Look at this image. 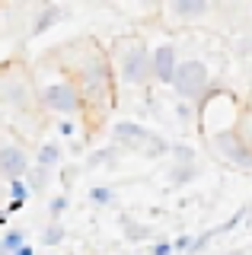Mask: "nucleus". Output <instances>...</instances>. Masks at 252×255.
<instances>
[{"label":"nucleus","instance_id":"f257e3e1","mask_svg":"<svg viewBox=\"0 0 252 255\" xmlns=\"http://www.w3.org/2000/svg\"><path fill=\"white\" fill-rule=\"evenodd\" d=\"M74 61H70V83L80 90V99H83V109H96V112H106L112 109L115 102V74H112V61L109 54L99 48V42L93 38H80L74 45Z\"/></svg>","mask_w":252,"mask_h":255},{"label":"nucleus","instance_id":"f03ea898","mask_svg":"<svg viewBox=\"0 0 252 255\" xmlns=\"http://www.w3.org/2000/svg\"><path fill=\"white\" fill-rule=\"evenodd\" d=\"M112 74L125 86H147L150 77V48L137 35H122L112 42Z\"/></svg>","mask_w":252,"mask_h":255},{"label":"nucleus","instance_id":"7ed1b4c3","mask_svg":"<svg viewBox=\"0 0 252 255\" xmlns=\"http://www.w3.org/2000/svg\"><path fill=\"white\" fill-rule=\"evenodd\" d=\"M112 140L118 147L131 150V153H140V156H166L169 153V140L160 137V134H153L150 128L137 125V122H115L112 125Z\"/></svg>","mask_w":252,"mask_h":255},{"label":"nucleus","instance_id":"20e7f679","mask_svg":"<svg viewBox=\"0 0 252 255\" xmlns=\"http://www.w3.org/2000/svg\"><path fill=\"white\" fill-rule=\"evenodd\" d=\"M172 90H176V96L185 99V102H201L204 96L211 93V70H208V64L198 61V58L179 61L176 77H172Z\"/></svg>","mask_w":252,"mask_h":255},{"label":"nucleus","instance_id":"39448f33","mask_svg":"<svg viewBox=\"0 0 252 255\" xmlns=\"http://www.w3.org/2000/svg\"><path fill=\"white\" fill-rule=\"evenodd\" d=\"M211 150H214V156L224 159L227 166L252 172V147L240 134V128H220V131H214L211 134Z\"/></svg>","mask_w":252,"mask_h":255},{"label":"nucleus","instance_id":"423d86ee","mask_svg":"<svg viewBox=\"0 0 252 255\" xmlns=\"http://www.w3.org/2000/svg\"><path fill=\"white\" fill-rule=\"evenodd\" d=\"M38 106L51 115H80L83 112V99H80V90H77L70 80H58V83H48L38 90Z\"/></svg>","mask_w":252,"mask_h":255},{"label":"nucleus","instance_id":"0eeeda50","mask_svg":"<svg viewBox=\"0 0 252 255\" xmlns=\"http://www.w3.org/2000/svg\"><path fill=\"white\" fill-rule=\"evenodd\" d=\"M179 67V54L172 45H156L150 48V77L163 86H172V77H176Z\"/></svg>","mask_w":252,"mask_h":255},{"label":"nucleus","instance_id":"6e6552de","mask_svg":"<svg viewBox=\"0 0 252 255\" xmlns=\"http://www.w3.org/2000/svg\"><path fill=\"white\" fill-rule=\"evenodd\" d=\"M29 172V153L16 143H6V147H0V175H3L6 182L13 179H22V175Z\"/></svg>","mask_w":252,"mask_h":255},{"label":"nucleus","instance_id":"1a4fd4ad","mask_svg":"<svg viewBox=\"0 0 252 255\" xmlns=\"http://www.w3.org/2000/svg\"><path fill=\"white\" fill-rule=\"evenodd\" d=\"M0 99L10 102V106H26V99H29L26 77H13L10 70H0Z\"/></svg>","mask_w":252,"mask_h":255},{"label":"nucleus","instance_id":"9d476101","mask_svg":"<svg viewBox=\"0 0 252 255\" xmlns=\"http://www.w3.org/2000/svg\"><path fill=\"white\" fill-rule=\"evenodd\" d=\"M211 10L208 0H172L169 3V13L179 16V19H198V16H204Z\"/></svg>","mask_w":252,"mask_h":255},{"label":"nucleus","instance_id":"9b49d317","mask_svg":"<svg viewBox=\"0 0 252 255\" xmlns=\"http://www.w3.org/2000/svg\"><path fill=\"white\" fill-rule=\"evenodd\" d=\"M64 16V10H61L58 3H48V6H42V13L35 16V26H32V35H45L51 26H58V19Z\"/></svg>","mask_w":252,"mask_h":255},{"label":"nucleus","instance_id":"f8f14e48","mask_svg":"<svg viewBox=\"0 0 252 255\" xmlns=\"http://www.w3.org/2000/svg\"><path fill=\"white\" fill-rule=\"evenodd\" d=\"M61 159H64V156H61V147H58V143H54V140H48V143H42V147H38V153H35V166H42V169H58V166H61Z\"/></svg>","mask_w":252,"mask_h":255},{"label":"nucleus","instance_id":"ddd939ff","mask_svg":"<svg viewBox=\"0 0 252 255\" xmlns=\"http://www.w3.org/2000/svg\"><path fill=\"white\" fill-rule=\"evenodd\" d=\"M22 246H26V233H22V230H6V233L0 236V249H3V255H16Z\"/></svg>","mask_w":252,"mask_h":255},{"label":"nucleus","instance_id":"4468645a","mask_svg":"<svg viewBox=\"0 0 252 255\" xmlns=\"http://www.w3.org/2000/svg\"><path fill=\"white\" fill-rule=\"evenodd\" d=\"M29 179H26V185L29 191H45L48 188V182H51V169H42V166H29Z\"/></svg>","mask_w":252,"mask_h":255},{"label":"nucleus","instance_id":"2eb2a0df","mask_svg":"<svg viewBox=\"0 0 252 255\" xmlns=\"http://www.w3.org/2000/svg\"><path fill=\"white\" fill-rule=\"evenodd\" d=\"M172 153V166H195V150L185 147V143H169Z\"/></svg>","mask_w":252,"mask_h":255},{"label":"nucleus","instance_id":"dca6fc26","mask_svg":"<svg viewBox=\"0 0 252 255\" xmlns=\"http://www.w3.org/2000/svg\"><path fill=\"white\" fill-rule=\"evenodd\" d=\"M64 236H67V230H64V223H48L45 227V233H42V246H61L64 243Z\"/></svg>","mask_w":252,"mask_h":255},{"label":"nucleus","instance_id":"f3484780","mask_svg":"<svg viewBox=\"0 0 252 255\" xmlns=\"http://www.w3.org/2000/svg\"><path fill=\"white\" fill-rule=\"evenodd\" d=\"M198 175V166H172L169 169V182L172 185H188Z\"/></svg>","mask_w":252,"mask_h":255},{"label":"nucleus","instance_id":"a211bd4d","mask_svg":"<svg viewBox=\"0 0 252 255\" xmlns=\"http://www.w3.org/2000/svg\"><path fill=\"white\" fill-rule=\"evenodd\" d=\"M90 201L99 204V207H109V204H115V191L109 185H93L90 188Z\"/></svg>","mask_w":252,"mask_h":255},{"label":"nucleus","instance_id":"6ab92c4d","mask_svg":"<svg viewBox=\"0 0 252 255\" xmlns=\"http://www.w3.org/2000/svg\"><path fill=\"white\" fill-rule=\"evenodd\" d=\"M125 239L128 243H144V239H153V230L144 227V223H128L125 227Z\"/></svg>","mask_w":252,"mask_h":255},{"label":"nucleus","instance_id":"aec40b11","mask_svg":"<svg viewBox=\"0 0 252 255\" xmlns=\"http://www.w3.org/2000/svg\"><path fill=\"white\" fill-rule=\"evenodd\" d=\"M246 214H249V207L243 204L240 211L233 214V217H227L224 223H217V227H214V230H217V236H224V233H230V230H236V227H240V223H243V217H246Z\"/></svg>","mask_w":252,"mask_h":255},{"label":"nucleus","instance_id":"412c9836","mask_svg":"<svg viewBox=\"0 0 252 255\" xmlns=\"http://www.w3.org/2000/svg\"><path fill=\"white\" fill-rule=\"evenodd\" d=\"M211 239H217V230H214V227L204 230L201 236H195V239H192V249H188V255H201V252L211 246Z\"/></svg>","mask_w":252,"mask_h":255},{"label":"nucleus","instance_id":"4be33fe9","mask_svg":"<svg viewBox=\"0 0 252 255\" xmlns=\"http://www.w3.org/2000/svg\"><path fill=\"white\" fill-rule=\"evenodd\" d=\"M29 185H26V179H13L10 182V201H19V204H26L29 201Z\"/></svg>","mask_w":252,"mask_h":255},{"label":"nucleus","instance_id":"5701e85b","mask_svg":"<svg viewBox=\"0 0 252 255\" xmlns=\"http://www.w3.org/2000/svg\"><path fill=\"white\" fill-rule=\"evenodd\" d=\"M67 211V198L64 195H58V198H51V204H48V217L51 223H61V214Z\"/></svg>","mask_w":252,"mask_h":255},{"label":"nucleus","instance_id":"b1692460","mask_svg":"<svg viewBox=\"0 0 252 255\" xmlns=\"http://www.w3.org/2000/svg\"><path fill=\"white\" fill-rule=\"evenodd\" d=\"M192 233H182V236H176V239H172V252H185L188 255V249H192Z\"/></svg>","mask_w":252,"mask_h":255},{"label":"nucleus","instance_id":"393cba45","mask_svg":"<svg viewBox=\"0 0 252 255\" xmlns=\"http://www.w3.org/2000/svg\"><path fill=\"white\" fill-rule=\"evenodd\" d=\"M150 255H172V239H156V243H150Z\"/></svg>","mask_w":252,"mask_h":255},{"label":"nucleus","instance_id":"a878e982","mask_svg":"<svg viewBox=\"0 0 252 255\" xmlns=\"http://www.w3.org/2000/svg\"><path fill=\"white\" fill-rule=\"evenodd\" d=\"M61 134L70 137V134H74V125H70V122H61Z\"/></svg>","mask_w":252,"mask_h":255},{"label":"nucleus","instance_id":"bb28decb","mask_svg":"<svg viewBox=\"0 0 252 255\" xmlns=\"http://www.w3.org/2000/svg\"><path fill=\"white\" fill-rule=\"evenodd\" d=\"M22 207H26V204H19V201H10V204H6V214H16V211H22Z\"/></svg>","mask_w":252,"mask_h":255},{"label":"nucleus","instance_id":"cd10ccee","mask_svg":"<svg viewBox=\"0 0 252 255\" xmlns=\"http://www.w3.org/2000/svg\"><path fill=\"white\" fill-rule=\"evenodd\" d=\"M16 255H35V252H32V246H29V243H26V246H22V249H19Z\"/></svg>","mask_w":252,"mask_h":255},{"label":"nucleus","instance_id":"c85d7f7f","mask_svg":"<svg viewBox=\"0 0 252 255\" xmlns=\"http://www.w3.org/2000/svg\"><path fill=\"white\" fill-rule=\"evenodd\" d=\"M6 217H10V214H6V211H0V227H6Z\"/></svg>","mask_w":252,"mask_h":255},{"label":"nucleus","instance_id":"c756f323","mask_svg":"<svg viewBox=\"0 0 252 255\" xmlns=\"http://www.w3.org/2000/svg\"><path fill=\"white\" fill-rule=\"evenodd\" d=\"M227 255H249L246 249H233V252H227Z\"/></svg>","mask_w":252,"mask_h":255},{"label":"nucleus","instance_id":"7c9ffc66","mask_svg":"<svg viewBox=\"0 0 252 255\" xmlns=\"http://www.w3.org/2000/svg\"><path fill=\"white\" fill-rule=\"evenodd\" d=\"M0 255H3V249H0Z\"/></svg>","mask_w":252,"mask_h":255}]
</instances>
